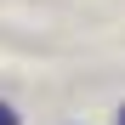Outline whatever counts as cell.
Instances as JSON below:
<instances>
[{"label":"cell","instance_id":"7a4b0ae2","mask_svg":"<svg viewBox=\"0 0 125 125\" xmlns=\"http://www.w3.org/2000/svg\"><path fill=\"white\" fill-rule=\"evenodd\" d=\"M119 125H125V114H119Z\"/></svg>","mask_w":125,"mask_h":125},{"label":"cell","instance_id":"6da1fadb","mask_svg":"<svg viewBox=\"0 0 125 125\" xmlns=\"http://www.w3.org/2000/svg\"><path fill=\"white\" fill-rule=\"evenodd\" d=\"M0 125H17V114H11V108H6V102H0Z\"/></svg>","mask_w":125,"mask_h":125}]
</instances>
